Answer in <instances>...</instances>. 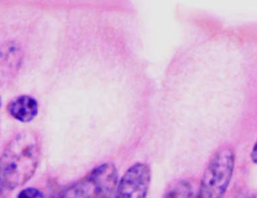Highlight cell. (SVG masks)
Instances as JSON below:
<instances>
[{
    "label": "cell",
    "instance_id": "obj_1",
    "mask_svg": "<svg viewBox=\"0 0 257 198\" xmlns=\"http://www.w3.org/2000/svg\"><path fill=\"white\" fill-rule=\"evenodd\" d=\"M40 156V142L31 132L14 136L1 155V186L14 190L25 185L37 169Z\"/></svg>",
    "mask_w": 257,
    "mask_h": 198
},
{
    "label": "cell",
    "instance_id": "obj_2",
    "mask_svg": "<svg viewBox=\"0 0 257 198\" xmlns=\"http://www.w3.org/2000/svg\"><path fill=\"white\" fill-rule=\"evenodd\" d=\"M118 184V171L114 164H99L83 178L64 189L59 198H111Z\"/></svg>",
    "mask_w": 257,
    "mask_h": 198
},
{
    "label": "cell",
    "instance_id": "obj_3",
    "mask_svg": "<svg viewBox=\"0 0 257 198\" xmlns=\"http://www.w3.org/2000/svg\"><path fill=\"white\" fill-rule=\"evenodd\" d=\"M235 168V154L230 148L215 152L203 174L198 198H224Z\"/></svg>",
    "mask_w": 257,
    "mask_h": 198
},
{
    "label": "cell",
    "instance_id": "obj_4",
    "mask_svg": "<svg viewBox=\"0 0 257 198\" xmlns=\"http://www.w3.org/2000/svg\"><path fill=\"white\" fill-rule=\"evenodd\" d=\"M151 181L149 165L134 164L118 182L114 198H146Z\"/></svg>",
    "mask_w": 257,
    "mask_h": 198
},
{
    "label": "cell",
    "instance_id": "obj_5",
    "mask_svg": "<svg viewBox=\"0 0 257 198\" xmlns=\"http://www.w3.org/2000/svg\"><path fill=\"white\" fill-rule=\"evenodd\" d=\"M7 111L15 120L29 122L37 116L39 104L36 98L32 96L20 95L8 104Z\"/></svg>",
    "mask_w": 257,
    "mask_h": 198
},
{
    "label": "cell",
    "instance_id": "obj_6",
    "mask_svg": "<svg viewBox=\"0 0 257 198\" xmlns=\"http://www.w3.org/2000/svg\"><path fill=\"white\" fill-rule=\"evenodd\" d=\"M164 198H198V191L188 180H181L169 189Z\"/></svg>",
    "mask_w": 257,
    "mask_h": 198
},
{
    "label": "cell",
    "instance_id": "obj_7",
    "mask_svg": "<svg viewBox=\"0 0 257 198\" xmlns=\"http://www.w3.org/2000/svg\"><path fill=\"white\" fill-rule=\"evenodd\" d=\"M17 198H49V196L40 189L27 188L20 192Z\"/></svg>",
    "mask_w": 257,
    "mask_h": 198
},
{
    "label": "cell",
    "instance_id": "obj_8",
    "mask_svg": "<svg viewBox=\"0 0 257 198\" xmlns=\"http://www.w3.org/2000/svg\"><path fill=\"white\" fill-rule=\"evenodd\" d=\"M250 158H251L253 162L256 164V144L253 146L252 151L250 154Z\"/></svg>",
    "mask_w": 257,
    "mask_h": 198
}]
</instances>
